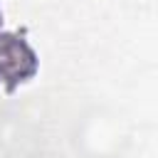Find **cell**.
<instances>
[{
	"label": "cell",
	"instance_id": "1",
	"mask_svg": "<svg viewBox=\"0 0 158 158\" xmlns=\"http://www.w3.org/2000/svg\"><path fill=\"white\" fill-rule=\"evenodd\" d=\"M0 81H5L10 89L17 81H25L35 72V54L32 49L15 35H2L0 37Z\"/></svg>",
	"mask_w": 158,
	"mask_h": 158
}]
</instances>
